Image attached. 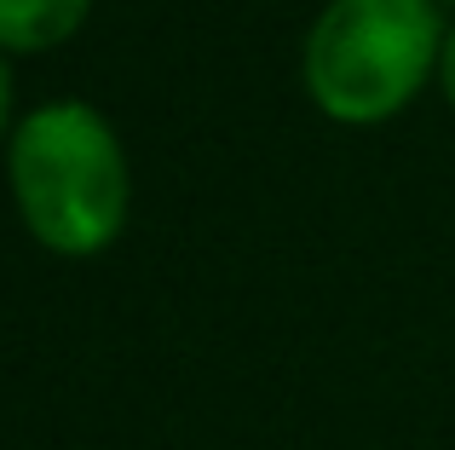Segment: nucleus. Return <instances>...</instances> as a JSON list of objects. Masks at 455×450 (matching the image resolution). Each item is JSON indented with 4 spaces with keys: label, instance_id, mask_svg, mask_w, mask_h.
I'll return each instance as SVG.
<instances>
[{
    "label": "nucleus",
    "instance_id": "f257e3e1",
    "mask_svg": "<svg viewBox=\"0 0 455 450\" xmlns=\"http://www.w3.org/2000/svg\"><path fill=\"white\" fill-rule=\"evenodd\" d=\"M6 185L23 231L58 260H99L122 243L133 214L127 150L87 99H52L18 116L6 139Z\"/></svg>",
    "mask_w": 455,
    "mask_h": 450
},
{
    "label": "nucleus",
    "instance_id": "f03ea898",
    "mask_svg": "<svg viewBox=\"0 0 455 450\" xmlns=\"http://www.w3.org/2000/svg\"><path fill=\"white\" fill-rule=\"evenodd\" d=\"M444 35L438 0H329L300 46L306 99L340 127H380L438 81Z\"/></svg>",
    "mask_w": 455,
    "mask_h": 450
},
{
    "label": "nucleus",
    "instance_id": "7ed1b4c3",
    "mask_svg": "<svg viewBox=\"0 0 455 450\" xmlns=\"http://www.w3.org/2000/svg\"><path fill=\"white\" fill-rule=\"evenodd\" d=\"M92 0H0V58H35L64 46L87 23Z\"/></svg>",
    "mask_w": 455,
    "mask_h": 450
},
{
    "label": "nucleus",
    "instance_id": "20e7f679",
    "mask_svg": "<svg viewBox=\"0 0 455 450\" xmlns=\"http://www.w3.org/2000/svg\"><path fill=\"white\" fill-rule=\"evenodd\" d=\"M18 116H12V58H0V145L12 139Z\"/></svg>",
    "mask_w": 455,
    "mask_h": 450
},
{
    "label": "nucleus",
    "instance_id": "39448f33",
    "mask_svg": "<svg viewBox=\"0 0 455 450\" xmlns=\"http://www.w3.org/2000/svg\"><path fill=\"white\" fill-rule=\"evenodd\" d=\"M438 87H444V104L455 110V23L444 35V58H438Z\"/></svg>",
    "mask_w": 455,
    "mask_h": 450
},
{
    "label": "nucleus",
    "instance_id": "423d86ee",
    "mask_svg": "<svg viewBox=\"0 0 455 450\" xmlns=\"http://www.w3.org/2000/svg\"><path fill=\"white\" fill-rule=\"evenodd\" d=\"M438 6H455V0H438Z\"/></svg>",
    "mask_w": 455,
    "mask_h": 450
}]
</instances>
